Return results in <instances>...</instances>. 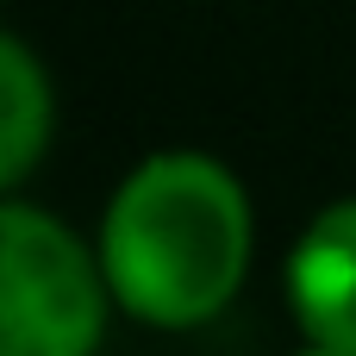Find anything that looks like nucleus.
<instances>
[{
	"mask_svg": "<svg viewBox=\"0 0 356 356\" xmlns=\"http://www.w3.org/2000/svg\"><path fill=\"white\" fill-rule=\"evenodd\" d=\"M250 194L244 181L200 150L144 156L100 225V269L113 300L163 332L207 325L250 269Z\"/></svg>",
	"mask_w": 356,
	"mask_h": 356,
	"instance_id": "nucleus-1",
	"label": "nucleus"
},
{
	"mask_svg": "<svg viewBox=\"0 0 356 356\" xmlns=\"http://www.w3.org/2000/svg\"><path fill=\"white\" fill-rule=\"evenodd\" d=\"M50 144V81L19 38H0V188H19Z\"/></svg>",
	"mask_w": 356,
	"mask_h": 356,
	"instance_id": "nucleus-4",
	"label": "nucleus"
},
{
	"mask_svg": "<svg viewBox=\"0 0 356 356\" xmlns=\"http://www.w3.org/2000/svg\"><path fill=\"white\" fill-rule=\"evenodd\" d=\"M106 269L50 213L0 207V356H94L106 325Z\"/></svg>",
	"mask_w": 356,
	"mask_h": 356,
	"instance_id": "nucleus-2",
	"label": "nucleus"
},
{
	"mask_svg": "<svg viewBox=\"0 0 356 356\" xmlns=\"http://www.w3.org/2000/svg\"><path fill=\"white\" fill-rule=\"evenodd\" d=\"M288 307L319 350L356 356V200H332L288 257Z\"/></svg>",
	"mask_w": 356,
	"mask_h": 356,
	"instance_id": "nucleus-3",
	"label": "nucleus"
},
{
	"mask_svg": "<svg viewBox=\"0 0 356 356\" xmlns=\"http://www.w3.org/2000/svg\"><path fill=\"white\" fill-rule=\"evenodd\" d=\"M300 356H338V350H319V344H307V350H300Z\"/></svg>",
	"mask_w": 356,
	"mask_h": 356,
	"instance_id": "nucleus-5",
	"label": "nucleus"
}]
</instances>
